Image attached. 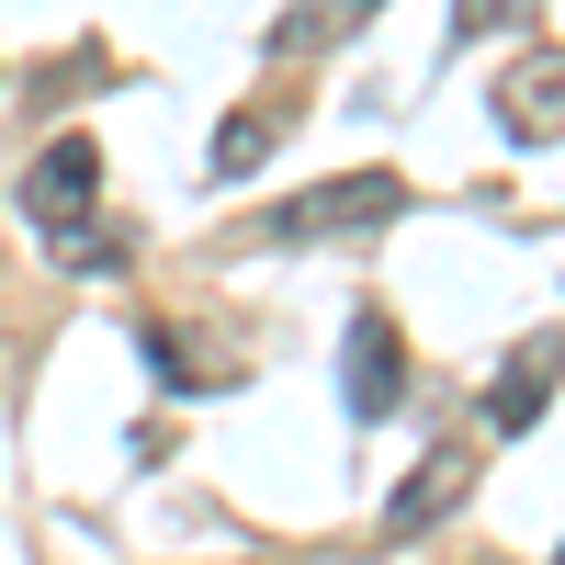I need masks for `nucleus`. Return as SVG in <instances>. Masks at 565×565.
Here are the masks:
<instances>
[{
  "label": "nucleus",
  "instance_id": "1",
  "mask_svg": "<svg viewBox=\"0 0 565 565\" xmlns=\"http://www.w3.org/2000/svg\"><path fill=\"white\" fill-rule=\"evenodd\" d=\"M407 215V181L396 170H340V181H317V193H282L249 215V238L260 249H317V238H362V226H396Z\"/></svg>",
  "mask_w": 565,
  "mask_h": 565
},
{
  "label": "nucleus",
  "instance_id": "2",
  "mask_svg": "<svg viewBox=\"0 0 565 565\" xmlns=\"http://www.w3.org/2000/svg\"><path fill=\"white\" fill-rule=\"evenodd\" d=\"M23 215L45 226V238L90 226L103 215V148H90V136H45V148L23 159Z\"/></svg>",
  "mask_w": 565,
  "mask_h": 565
},
{
  "label": "nucleus",
  "instance_id": "3",
  "mask_svg": "<svg viewBox=\"0 0 565 565\" xmlns=\"http://www.w3.org/2000/svg\"><path fill=\"white\" fill-rule=\"evenodd\" d=\"M487 114L521 136V148H554V136H565V45H521V57L498 68Z\"/></svg>",
  "mask_w": 565,
  "mask_h": 565
},
{
  "label": "nucleus",
  "instance_id": "4",
  "mask_svg": "<svg viewBox=\"0 0 565 565\" xmlns=\"http://www.w3.org/2000/svg\"><path fill=\"white\" fill-rule=\"evenodd\" d=\"M340 396H351V418H396V396H407V340H396V317H385V306H362V317H351Z\"/></svg>",
  "mask_w": 565,
  "mask_h": 565
},
{
  "label": "nucleus",
  "instance_id": "5",
  "mask_svg": "<svg viewBox=\"0 0 565 565\" xmlns=\"http://www.w3.org/2000/svg\"><path fill=\"white\" fill-rule=\"evenodd\" d=\"M554 385H565V340L543 328V340H521V351L498 362V385H487V441H521L532 418L554 407Z\"/></svg>",
  "mask_w": 565,
  "mask_h": 565
},
{
  "label": "nucleus",
  "instance_id": "6",
  "mask_svg": "<svg viewBox=\"0 0 565 565\" xmlns=\"http://www.w3.org/2000/svg\"><path fill=\"white\" fill-rule=\"evenodd\" d=\"M463 487H476V441H441L430 463H418V476L385 498V532L407 543V532H430V521H452V509H463Z\"/></svg>",
  "mask_w": 565,
  "mask_h": 565
},
{
  "label": "nucleus",
  "instance_id": "7",
  "mask_svg": "<svg viewBox=\"0 0 565 565\" xmlns=\"http://www.w3.org/2000/svg\"><path fill=\"white\" fill-rule=\"evenodd\" d=\"M282 136H295V103H238V114L215 125V181H249Z\"/></svg>",
  "mask_w": 565,
  "mask_h": 565
},
{
  "label": "nucleus",
  "instance_id": "8",
  "mask_svg": "<svg viewBox=\"0 0 565 565\" xmlns=\"http://www.w3.org/2000/svg\"><path fill=\"white\" fill-rule=\"evenodd\" d=\"M148 362L170 373V385H193V396H204V385H238V362H215V351H193V340H159V328H148Z\"/></svg>",
  "mask_w": 565,
  "mask_h": 565
},
{
  "label": "nucleus",
  "instance_id": "9",
  "mask_svg": "<svg viewBox=\"0 0 565 565\" xmlns=\"http://www.w3.org/2000/svg\"><path fill=\"white\" fill-rule=\"evenodd\" d=\"M452 23H463V34H487V23H509V0H463Z\"/></svg>",
  "mask_w": 565,
  "mask_h": 565
},
{
  "label": "nucleus",
  "instance_id": "10",
  "mask_svg": "<svg viewBox=\"0 0 565 565\" xmlns=\"http://www.w3.org/2000/svg\"><path fill=\"white\" fill-rule=\"evenodd\" d=\"M554 565H565V543H554Z\"/></svg>",
  "mask_w": 565,
  "mask_h": 565
},
{
  "label": "nucleus",
  "instance_id": "11",
  "mask_svg": "<svg viewBox=\"0 0 565 565\" xmlns=\"http://www.w3.org/2000/svg\"><path fill=\"white\" fill-rule=\"evenodd\" d=\"M362 12H373V0H362Z\"/></svg>",
  "mask_w": 565,
  "mask_h": 565
}]
</instances>
